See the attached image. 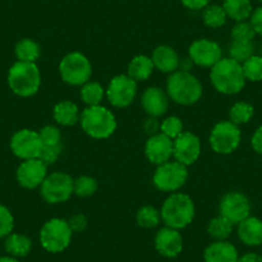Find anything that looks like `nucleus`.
<instances>
[{
	"instance_id": "33",
	"label": "nucleus",
	"mask_w": 262,
	"mask_h": 262,
	"mask_svg": "<svg viewBox=\"0 0 262 262\" xmlns=\"http://www.w3.org/2000/svg\"><path fill=\"white\" fill-rule=\"evenodd\" d=\"M242 69L246 80L252 82L262 81V57L261 55H252L251 58L242 63Z\"/></svg>"
},
{
	"instance_id": "40",
	"label": "nucleus",
	"mask_w": 262,
	"mask_h": 262,
	"mask_svg": "<svg viewBox=\"0 0 262 262\" xmlns=\"http://www.w3.org/2000/svg\"><path fill=\"white\" fill-rule=\"evenodd\" d=\"M62 153V144L59 145H42L41 153H40V160L47 166L53 165L55 161L59 158Z\"/></svg>"
},
{
	"instance_id": "6",
	"label": "nucleus",
	"mask_w": 262,
	"mask_h": 262,
	"mask_svg": "<svg viewBox=\"0 0 262 262\" xmlns=\"http://www.w3.org/2000/svg\"><path fill=\"white\" fill-rule=\"evenodd\" d=\"M40 244L49 253H59L67 249L72 241V230L63 219H52L42 225L39 234Z\"/></svg>"
},
{
	"instance_id": "20",
	"label": "nucleus",
	"mask_w": 262,
	"mask_h": 262,
	"mask_svg": "<svg viewBox=\"0 0 262 262\" xmlns=\"http://www.w3.org/2000/svg\"><path fill=\"white\" fill-rule=\"evenodd\" d=\"M238 249L228 241L212 242L203 252L205 262H238Z\"/></svg>"
},
{
	"instance_id": "50",
	"label": "nucleus",
	"mask_w": 262,
	"mask_h": 262,
	"mask_svg": "<svg viewBox=\"0 0 262 262\" xmlns=\"http://www.w3.org/2000/svg\"><path fill=\"white\" fill-rule=\"evenodd\" d=\"M258 2H259V3H262V0H258Z\"/></svg>"
},
{
	"instance_id": "38",
	"label": "nucleus",
	"mask_w": 262,
	"mask_h": 262,
	"mask_svg": "<svg viewBox=\"0 0 262 262\" xmlns=\"http://www.w3.org/2000/svg\"><path fill=\"white\" fill-rule=\"evenodd\" d=\"M42 145H59L62 144V134L55 126L47 125L39 131Z\"/></svg>"
},
{
	"instance_id": "3",
	"label": "nucleus",
	"mask_w": 262,
	"mask_h": 262,
	"mask_svg": "<svg viewBox=\"0 0 262 262\" xmlns=\"http://www.w3.org/2000/svg\"><path fill=\"white\" fill-rule=\"evenodd\" d=\"M8 85L18 97L29 98L36 94L41 85V75L36 63L17 60L8 71Z\"/></svg>"
},
{
	"instance_id": "31",
	"label": "nucleus",
	"mask_w": 262,
	"mask_h": 262,
	"mask_svg": "<svg viewBox=\"0 0 262 262\" xmlns=\"http://www.w3.org/2000/svg\"><path fill=\"white\" fill-rule=\"evenodd\" d=\"M254 115V110L249 103L246 102H238L230 108L229 111V117L230 121L235 125H244L248 123L252 120Z\"/></svg>"
},
{
	"instance_id": "41",
	"label": "nucleus",
	"mask_w": 262,
	"mask_h": 262,
	"mask_svg": "<svg viewBox=\"0 0 262 262\" xmlns=\"http://www.w3.org/2000/svg\"><path fill=\"white\" fill-rule=\"evenodd\" d=\"M67 223H69L72 233H82L88 226V219L82 213H77V215L72 216Z\"/></svg>"
},
{
	"instance_id": "8",
	"label": "nucleus",
	"mask_w": 262,
	"mask_h": 262,
	"mask_svg": "<svg viewBox=\"0 0 262 262\" xmlns=\"http://www.w3.org/2000/svg\"><path fill=\"white\" fill-rule=\"evenodd\" d=\"M242 133L239 126L231 121H220L213 126L210 134V145L217 155H230L239 147Z\"/></svg>"
},
{
	"instance_id": "27",
	"label": "nucleus",
	"mask_w": 262,
	"mask_h": 262,
	"mask_svg": "<svg viewBox=\"0 0 262 262\" xmlns=\"http://www.w3.org/2000/svg\"><path fill=\"white\" fill-rule=\"evenodd\" d=\"M14 53L19 62L35 63L40 57V47L32 39H22L16 44Z\"/></svg>"
},
{
	"instance_id": "45",
	"label": "nucleus",
	"mask_w": 262,
	"mask_h": 262,
	"mask_svg": "<svg viewBox=\"0 0 262 262\" xmlns=\"http://www.w3.org/2000/svg\"><path fill=\"white\" fill-rule=\"evenodd\" d=\"M160 126L161 125L158 123L157 118L150 117V116H149V118H147V120H145L144 126H143V127H144L145 133H147L148 135H150V137H152V135L157 134V130L160 128Z\"/></svg>"
},
{
	"instance_id": "5",
	"label": "nucleus",
	"mask_w": 262,
	"mask_h": 262,
	"mask_svg": "<svg viewBox=\"0 0 262 262\" xmlns=\"http://www.w3.org/2000/svg\"><path fill=\"white\" fill-rule=\"evenodd\" d=\"M80 123L85 134L93 139H107L117 127L115 115L103 105L85 108L80 116Z\"/></svg>"
},
{
	"instance_id": "24",
	"label": "nucleus",
	"mask_w": 262,
	"mask_h": 262,
	"mask_svg": "<svg viewBox=\"0 0 262 262\" xmlns=\"http://www.w3.org/2000/svg\"><path fill=\"white\" fill-rule=\"evenodd\" d=\"M155 70L152 58L147 55H137L131 59L127 67V76L135 81H145L150 77Z\"/></svg>"
},
{
	"instance_id": "44",
	"label": "nucleus",
	"mask_w": 262,
	"mask_h": 262,
	"mask_svg": "<svg viewBox=\"0 0 262 262\" xmlns=\"http://www.w3.org/2000/svg\"><path fill=\"white\" fill-rule=\"evenodd\" d=\"M251 144L254 152H257L258 155H262V126H259V127L254 131L253 137H252L251 139Z\"/></svg>"
},
{
	"instance_id": "36",
	"label": "nucleus",
	"mask_w": 262,
	"mask_h": 262,
	"mask_svg": "<svg viewBox=\"0 0 262 262\" xmlns=\"http://www.w3.org/2000/svg\"><path fill=\"white\" fill-rule=\"evenodd\" d=\"M256 32L252 27L251 22H236L231 29V39L233 41H253Z\"/></svg>"
},
{
	"instance_id": "16",
	"label": "nucleus",
	"mask_w": 262,
	"mask_h": 262,
	"mask_svg": "<svg viewBox=\"0 0 262 262\" xmlns=\"http://www.w3.org/2000/svg\"><path fill=\"white\" fill-rule=\"evenodd\" d=\"M48 176V166L40 158L26 160L17 168V181L25 189L39 188Z\"/></svg>"
},
{
	"instance_id": "1",
	"label": "nucleus",
	"mask_w": 262,
	"mask_h": 262,
	"mask_svg": "<svg viewBox=\"0 0 262 262\" xmlns=\"http://www.w3.org/2000/svg\"><path fill=\"white\" fill-rule=\"evenodd\" d=\"M210 80L213 88L225 95L241 93L247 81L242 64L231 58H221L213 67H211Z\"/></svg>"
},
{
	"instance_id": "17",
	"label": "nucleus",
	"mask_w": 262,
	"mask_h": 262,
	"mask_svg": "<svg viewBox=\"0 0 262 262\" xmlns=\"http://www.w3.org/2000/svg\"><path fill=\"white\" fill-rule=\"evenodd\" d=\"M155 247L161 256L166 258H175L183 252V236L176 229L165 226L156 234Z\"/></svg>"
},
{
	"instance_id": "13",
	"label": "nucleus",
	"mask_w": 262,
	"mask_h": 262,
	"mask_svg": "<svg viewBox=\"0 0 262 262\" xmlns=\"http://www.w3.org/2000/svg\"><path fill=\"white\" fill-rule=\"evenodd\" d=\"M219 211L221 216L231 221L234 225H238L251 213V202L246 194L241 191H230L221 198Z\"/></svg>"
},
{
	"instance_id": "32",
	"label": "nucleus",
	"mask_w": 262,
	"mask_h": 262,
	"mask_svg": "<svg viewBox=\"0 0 262 262\" xmlns=\"http://www.w3.org/2000/svg\"><path fill=\"white\" fill-rule=\"evenodd\" d=\"M229 55L238 63H244L254 55V45L252 41H233L229 47Z\"/></svg>"
},
{
	"instance_id": "26",
	"label": "nucleus",
	"mask_w": 262,
	"mask_h": 262,
	"mask_svg": "<svg viewBox=\"0 0 262 262\" xmlns=\"http://www.w3.org/2000/svg\"><path fill=\"white\" fill-rule=\"evenodd\" d=\"M4 247H6V251L8 252L9 256L21 258V257H26L31 252L32 242L25 234L12 233L6 238Z\"/></svg>"
},
{
	"instance_id": "35",
	"label": "nucleus",
	"mask_w": 262,
	"mask_h": 262,
	"mask_svg": "<svg viewBox=\"0 0 262 262\" xmlns=\"http://www.w3.org/2000/svg\"><path fill=\"white\" fill-rule=\"evenodd\" d=\"M97 190L98 183L92 176H80L79 179L74 180V193L77 196H81V198L92 196Z\"/></svg>"
},
{
	"instance_id": "37",
	"label": "nucleus",
	"mask_w": 262,
	"mask_h": 262,
	"mask_svg": "<svg viewBox=\"0 0 262 262\" xmlns=\"http://www.w3.org/2000/svg\"><path fill=\"white\" fill-rule=\"evenodd\" d=\"M160 128L163 135L173 140L183 133V122L176 116H170L162 121Z\"/></svg>"
},
{
	"instance_id": "28",
	"label": "nucleus",
	"mask_w": 262,
	"mask_h": 262,
	"mask_svg": "<svg viewBox=\"0 0 262 262\" xmlns=\"http://www.w3.org/2000/svg\"><path fill=\"white\" fill-rule=\"evenodd\" d=\"M105 95V90L103 89L102 85L97 81H88L85 82L80 90V97L82 102L88 107H94V105H100L103 98Z\"/></svg>"
},
{
	"instance_id": "2",
	"label": "nucleus",
	"mask_w": 262,
	"mask_h": 262,
	"mask_svg": "<svg viewBox=\"0 0 262 262\" xmlns=\"http://www.w3.org/2000/svg\"><path fill=\"white\" fill-rule=\"evenodd\" d=\"M195 215L193 200L188 194L172 193L167 196L161 208V219L168 228L180 229L186 228L193 221Z\"/></svg>"
},
{
	"instance_id": "15",
	"label": "nucleus",
	"mask_w": 262,
	"mask_h": 262,
	"mask_svg": "<svg viewBox=\"0 0 262 262\" xmlns=\"http://www.w3.org/2000/svg\"><path fill=\"white\" fill-rule=\"evenodd\" d=\"M189 58L201 67H213L223 58V50L216 41L200 39L189 47Z\"/></svg>"
},
{
	"instance_id": "48",
	"label": "nucleus",
	"mask_w": 262,
	"mask_h": 262,
	"mask_svg": "<svg viewBox=\"0 0 262 262\" xmlns=\"http://www.w3.org/2000/svg\"><path fill=\"white\" fill-rule=\"evenodd\" d=\"M0 262H19V261L18 258H16V257L3 256V257H0Z\"/></svg>"
},
{
	"instance_id": "39",
	"label": "nucleus",
	"mask_w": 262,
	"mask_h": 262,
	"mask_svg": "<svg viewBox=\"0 0 262 262\" xmlns=\"http://www.w3.org/2000/svg\"><path fill=\"white\" fill-rule=\"evenodd\" d=\"M14 217L6 206L0 205V239L7 238L13 233Z\"/></svg>"
},
{
	"instance_id": "47",
	"label": "nucleus",
	"mask_w": 262,
	"mask_h": 262,
	"mask_svg": "<svg viewBox=\"0 0 262 262\" xmlns=\"http://www.w3.org/2000/svg\"><path fill=\"white\" fill-rule=\"evenodd\" d=\"M193 60L190 59V58H184L183 60H180V63H179V69H180V71H185V72H189L191 69V66H193Z\"/></svg>"
},
{
	"instance_id": "18",
	"label": "nucleus",
	"mask_w": 262,
	"mask_h": 262,
	"mask_svg": "<svg viewBox=\"0 0 262 262\" xmlns=\"http://www.w3.org/2000/svg\"><path fill=\"white\" fill-rule=\"evenodd\" d=\"M173 153L172 139L163 135L162 133L149 137L145 143V156L148 161L156 166L171 161Z\"/></svg>"
},
{
	"instance_id": "25",
	"label": "nucleus",
	"mask_w": 262,
	"mask_h": 262,
	"mask_svg": "<svg viewBox=\"0 0 262 262\" xmlns=\"http://www.w3.org/2000/svg\"><path fill=\"white\" fill-rule=\"evenodd\" d=\"M223 8L228 18L235 22L247 21L253 13L251 0H224Z\"/></svg>"
},
{
	"instance_id": "19",
	"label": "nucleus",
	"mask_w": 262,
	"mask_h": 262,
	"mask_svg": "<svg viewBox=\"0 0 262 262\" xmlns=\"http://www.w3.org/2000/svg\"><path fill=\"white\" fill-rule=\"evenodd\" d=\"M168 95L161 88L150 86L143 93L142 105L150 117H161L168 110Z\"/></svg>"
},
{
	"instance_id": "14",
	"label": "nucleus",
	"mask_w": 262,
	"mask_h": 262,
	"mask_svg": "<svg viewBox=\"0 0 262 262\" xmlns=\"http://www.w3.org/2000/svg\"><path fill=\"white\" fill-rule=\"evenodd\" d=\"M201 148L202 145L200 138L190 131H183L176 139H173L172 157L188 167L200 158Z\"/></svg>"
},
{
	"instance_id": "4",
	"label": "nucleus",
	"mask_w": 262,
	"mask_h": 262,
	"mask_svg": "<svg viewBox=\"0 0 262 262\" xmlns=\"http://www.w3.org/2000/svg\"><path fill=\"white\" fill-rule=\"evenodd\" d=\"M202 84L194 75L185 71H175L167 80V95L180 105H191L201 99Z\"/></svg>"
},
{
	"instance_id": "46",
	"label": "nucleus",
	"mask_w": 262,
	"mask_h": 262,
	"mask_svg": "<svg viewBox=\"0 0 262 262\" xmlns=\"http://www.w3.org/2000/svg\"><path fill=\"white\" fill-rule=\"evenodd\" d=\"M238 262H262V256L254 252H248L243 256H239Z\"/></svg>"
},
{
	"instance_id": "49",
	"label": "nucleus",
	"mask_w": 262,
	"mask_h": 262,
	"mask_svg": "<svg viewBox=\"0 0 262 262\" xmlns=\"http://www.w3.org/2000/svg\"><path fill=\"white\" fill-rule=\"evenodd\" d=\"M261 57H262V47H261Z\"/></svg>"
},
{
	"instance_id": "23",
	"label": "nucleus",
	"mask_w": 262,
	"mask_h": 262,
	"mask_svg": "<svg viewBox=\"0 0 262 262\" xmlns=\"http://www.w3.org/2000/svg\"><path fill=\"white\" fill-rule=\"evenodd\" d=\"M79 107L74 102L63 100L55 104L53 110V117L55 122L62 126H74L80 121Z\"/></svg>"
},
{
	"instance_id": "42",
	"label": "nucleus",
	"mask_w": 262,
	"mask_h": 262,
	"mask_svg": "<svg viewBox=\"0 0 262 262\" xmlns=\"http://www.w3.org/2000/svg\"><path fill=\"white\" fill-rule=\"evenodd\" d=\"M252 27H253L256 35L262 36V7L254 9L253 13H252L251 18H249Z\"/></svg>"
},
{
	"instance_id": "21",
	"label": "nucleus",
	"mask_w": 262,
	"mask_h": 262,
	"mask_svg": "<svg viewBox=\"0 0 262 262\" xmlns=\"http://www.w3.org/2000/svg\"><path fill=\"white\" fill-rule=\"evenodd\" d=\"M238 236L243 244L248 247H258L262 244V220L248 216L238 224Z\"/></svg>"
},
{
	"instance_id": "10",
	"label": "nucleus",
	"mask_w": 262,
	"mask_h": 262,
	"mask_svg": "<svg viewBox=\"0 0 262 262\" xmlns=\"http://www.w3.org/2000/svg\"><path fill=\"white\" fill-rule=\"evenodd\" d=\"M41 196L50 205L69 201L74 194V179L66 172H53L40 185Z\"/></svg>"
},
{
	"instance_id": "43",
	"label": "nucleus",
	"mask_w": 262,
	"mask_h": 262,
	"mask_svg": "<svg viewBox=\"0 0 262 262\" xmlns=\"http://www.w3.org/2000/svg\"><path fill=\"white\" fill-rule=\"evenodd\" d=\"M184 7L191 11H201L210 4V0H180Z\"/></svg>"
},
{
	"instance_id": "22",
	"label": "nucleus",
	"mask_w": 262,
	"mask_h": 262,
	"mask_svg": "<svg viewBox=\"0 0 262 262\" xmlns=\"http://www.w3.org/2000/svg\"><path fill=\"white\" fill-rule=\"evenodd\" d=\"M152 60L155 69L163 74H173L175 71H178L179 63H180L178 53L168 45H160L156 48L153 50Z\"/></svg>"
},
{
	"instance_id": "34",
	"label": "nucleus",
	"mask_w": 262,
	"mask_h": 262,
	"mask_svg": "<svg viewBox=\"0 0 262 262\" xmlns=\"http://www.w3.org/2000/svg\"><path fill=\"white\" fill-rule=\"evenodd\" d=\"M138 225L145 229H152L160 225L161 212H158L152 206H144L137 213Z\"/></svg>"
},
{
	"instance_id": "7",
	"label": "nucleus",
	"mask_w": 262,
	"mask_h": 262,
	"mask_svg": "<svg viewBox=\"0 0 262 262\" xmlns=\"http://www.w3.org/2000/svg\"><path fill=\"white\" fill-rule=\"evenodd\" d=\"M92 63L82 53L72 52L64 55L59 63V74L66 84L80 86L90 81Z\"/></svg>"
},
{
	"instance_id": "11",
	"label": "nucleus",
	"mask_w": 262,
	"mask_h": 262,
	"mask_svg": "<svg viewBox=\"0 0 262 262\" xmlns=\"http://www.w3.org/2000/svg\"><path fill=\"white\" fill-rule=\"evenodd\" d=\"M138 93V84L127 75H118L111 80L105 95L113 107L126 108L134 102Z\"/></svg>"
},
{
	"instance_id": "29",
	"label": "nucleus",
	"mask_w": 262,
	"mask_h": 262,
	"mask_svg": "<svg viewBox=\"0 0 262 262\" xmlns=\"http://www.w3.org/2000/svg\"><path fill=\"white\" fill-rule=\"evenodd\" d=\"M234 224L224 216H217L212 219L208 224V234L213 241H226L231 235Z\"/></svg>"
},
{
	"instance_id": "12",
	"label": "nucleus",
	"mask_w": 262,
	"mask_h": 262,
	"mask_svg": "<svg viewBox=\"0 0 262 262\" xmlns=\"http://www.w3.org/2000/svg\"><path fill=\"white\" fill-rule=\"evenodd\" d=\"M11 149L16 157L24 161L39 158L42 149L39 133L30 128H22L17 131L11 139Z\"/></svg>"
},
{
	"instance_id": "9",
	"label": "nucleus",
	"mask_w": 262,
	"mask_h": 262,
	"mask_svg": "<svg viewBox=\"0 0 262 262\" xmlns=\"http://www.w3.org/2000/svg\"><path fill=\"white\" fill-rule=\"evenodd\" d=\"M188 180V167L178 161H168L157 166L153 184L161 191H178Z\"/></svg>"
},
{
	"instance_id": "30",
	"label": "nucleus",
	"mask_w": 262,
	"mask_h": 262,
	"mask_svg": "<svg viewBox=\"0 0 262 262\" xmlns=\"http://www.w3.org/2000/svg\"><path fill=\"white\" fill-rule=\"evenodd\" d=\"M202 18L206 26L211 27V29H220V27H223L226 24L228 16H226L225 11H224L223 6H217V4L210 6L208 4L205 8V11H203Z\"/></svg>"
}]
</instances>
